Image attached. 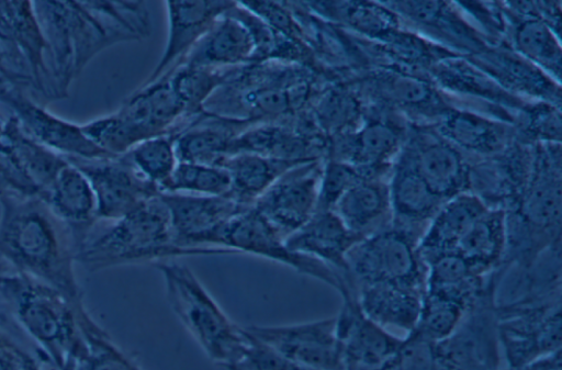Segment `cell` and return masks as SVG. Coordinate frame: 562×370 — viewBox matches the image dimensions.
<instances>
[{
  "label": "cell",
  "mask_w": 562,
  "mask_h": 370,
  "mask_svg": "<svg viewBox=\"0 0 562 370\" xmlns=\"http://www.w3.org/2000/svg\"><path fill=\"white\" fill-rule=\"evenodd\" d=\"M0 264L83 302L75 265L80 244L37 194L0 198Z\"/></svg>",
  "instance_id": "1"
},
{
  "label": "cell",
  "mask_w": 562,
  "mask_h": 370,
  "mask_svg": "<svg viewBox=\"0 0 562 370\" xmlns=\"http://www.w3.org/2000/svg\"><path fill=\"white\" fill-rule=\"evenodd\" d=\"M33 5L47 45L54 99L68 96L71 81L100 52L139 41L91 1H33Z\"/></svg>",
  "instance_id": "2"
},
{
  "label": "cell",
  "mask_w": 562,
  "mask_h": 370,
  "mask_svg": "<svg viewBox=\"0 0 562 370\" xmlns=\"http://www.w3.org/2000/svg\"><path fill=\"white\" fill-rule=\"evenodd\" d=\"M222 248H183L177 245L169 211L154 197L102 233L88 237L78 249L76 262L88 272L142 262H158L183 256L228 255Z\"/></svg>",
  "instance_id": "3"
},
{
  "label": "cell",
  "mask_w": 562,
  "mask_h": 370,
  "mask_svg": "<svg viewBox=\"0 0 562 370\" xmlns=\"http://www.w3.org/2000/svg\"><path fill=\"white\" fill-rule=\"evenodd\" d=\"M310 82L304 66L247 64L206 101L204 111L251 124L284 121L303 111Z\"/></svg>",
  "instance_id": "4"
},
{
  "label": "cell",
  "mask_w": 562,
  "mask_h": 370,
  "mask_svg": "<svg viewBox=\"0 0 562 370\" xmlns=\"http://www.w3.org/2000/svg\"><path fill=\"white\" fill-rule=\"evenodd\" d=\"M0 299L56 369L69 354L76 357L82 350L77 309L83 302L75 304L63 292L44 282L10 272H0Z\"/></svg>",
  "instance_id": "5"
},
{
  "label": "cell",
  "mask_w": 562,
  "mask_h": 370,
  "mask_svg": "<svg viewBox=\"0 0 562 370\" xmlns=\"http://www.w3.org/2000/svg\"><path fill=\"white\" fill-rule=\"evenodd\" d=\"M175 315L214 363L227 368L244 351L248 335L234 323L187 266L171 259L155 262Z\"/></svg>",
  "instance_id": "6"
},
{
  "label": "cell",
  "mask_w": 562,
  "mask_h": 370,
  "mask_svg": "<svg viewBox=\"0 0 562 370\" xmlns=\"http://www.w3.org/2000/svg\"><path fill=\"white\" fill-rule=\"evenodd\" d=\"M562 289H528L496 303V330L510 369L560 351Z\"/></svg>",
  "instance_id": "7"
},
{
  "label": "cell",
  "mask_w": 562,
  "mask_h": 370,
  "mask_svg": "<svg viewBox=\"0 0 562 370\" xmlns=\"http://www.w3.org/2000/svg\"><path fill=\"white\" fill-rule=\"evenodd\" d=\"M217 246L234 254H250L288 266L328 284L339 295L353 290L349 272L338 271L316 259L290 250L284 238L254 206L228 222L220 235Z\"/></svg>",
  "instance_id": "8"
},
{
  "label": "cell",
  "mask_w": 562,
  "mask_h": 370,
  "mask_svg": "<svg viewBox=\"0 0 562 370\" xmlns=\"http://www.w3.org/2000/svg\"><path fill=\"white\" fill-rule=\"evenodd\" d=\"M0 49L16 87L54 99L47 45L33 1H0Z\"/></svg>",
  "instance_id": "9"
},
{
  "label": "cell",
  "mask_w": 562,
  "mask_h": 370,
  "mask_svg": "<svg viewBox=\"0 0 562 370\" xmlns=\"http://www.w3.org/2000/svg\"><path fill=\"white\" fill-rule=\"evenodd\" d=\"M417 245L408 233L397 229L363 237L347 256L356 288L369 283H400L426 289L427 266Z\"/></svg>",
  "instance_id": "10"
},
{
  "label": "cell",
  "mask_w": 562,
  "mask_h": 370,
  "mask_svg": "<svg viewBox=\"0 0 562 370\" xmlns=\"http://www.w3.org/2000/svg\"><path fill=\"white\" fill-rule=\"evenodd\" d=\"M88 179L97 204V217L114 222L145 201L160 194L126 155L103 159L66 158Z\"/></svg>",
  "instance_id": "11"
},
{
  "label": "cell",
  "mask_w": 562,
  "mask_h": 370,
  "mask_svg": "<svg viewBox=\"0 0 562 370\" xmlns=\"http://www.w3.org/2000/svg\"><path fill=\"white\" fill-rule=\"evenodd\" d=\"M160 198L169 211L177 245L192 249L220 248L217 243L224 227L236 215L251 208L228 194L161 192Z\"/></svg>",
  "instance_id": "12"
},
{
  "label": "cell",
  "mask_w": 562,
  "mask_h": 370,
  "mask_svg": "<svg viewBox=\"0 0 562 370\" xmlns=\"http://www.w3.org/2000/svg\"><path fill=\"white\" fill-rule=\"evenodd\" d=\"M322 168L319 159L294 166L252 205L284 239L316 212Z\"/></svg>",
  "instance_id": "13"
},
{
  "label": "cell",
  "mask_w": 562,
  "mask_h": 370,
  "mask_svg": "<svg viewBox=\"0 0 562 370\" xmlns=\"http://www.w3.org/2000/svg\"><path fill=\"white\" fill-rule=\"evenodd\" d=\"M246 330L283 357L313 370H344L336 317Z\"/></svg>",
  "instance_id": "14"
},
{
  "label": "cell",
  "mask_w": 562,
  "mask_h": 370,
  "mask_svg": "<svg viewBox=\"0 0 562 370\" xmlns=\"http://www.w3.org/2000/svg\"><path fill=\"white\" fill-rule=\"evenodd\" d=\"M335 317L344 370H380L403 343L363 313L358 296L341 299Z\"/></svg>",
  "instance_id": "15"
},
{
  "label": "cell",
  "mask_w": 562,
  "mask_h": 370,
  "mask_svg": "<svg viewBox=\"0 0 562 370\" xmlns=\"http://www.w3.org/2000/svg\"><path fill=\"white\" fill-rule=\"evenodd\" d=\"M10 106L12 115L35 141L65 158H112L82 131L81 125L58 117L27 98L15 87L0 101Z\"/></svg>",
  "instance_id": "16"
},
{
  "label": "cell",
  "mask_w": 562,
  "mask_h": 370,
  "mask_svg": "<svg viewBox=\"0 0 562 370\" xmlns=\"http://www.w3.org/2000/svg\"><path fill=\"white\" fill-rule=\"evenodd\" d=\"M235 1H166L168 33L165 49L142 85H149L178 67L213 23Z\"/></svg>",
  "instance_id": "17"
},
{
  "label": "cell",
  "mask_w": 562,
  "mask_h": 370,
  "mask_svg": "<svg viewBox=\"0 0 562 370\" xmlns=\"http://www.w3.org/2000/svg\"><path fill=\"white\" fill-rule=\"evenodd\" d=\"M116 112L128 121L144 139L162 134H178L192 119L175 93L168 76L140 85Z\"/></svg>",
  "instance_id": "18"
},
{
  "label": "cell",
  "mask_w": 562,
  "mask_h": 370,
  "mask_svg": "<svg viewBox=\"0 0 562 370\" xmlns=\"http://www.w3.org/2000/svg\"><path fill=\"white\" fill-rule=\"evenodd\" d=\"M363 237L350 232L333 211H316L284 239L286 247L338 271L349 272L347 256Z\"/></svg>",
  "instance_id": "19"
},
{
  "label": "cell",
  "mask_w": 562,
  "mask_h": 370,
  "mask_svg": "<svg viewBox=\"0 0 562 370\" xmlns=\"http://www.w3.org/2000/svg\"><path fill=\"white\" fill-rule=\"evenodd\" d=\"M40 197L81 246L98 221L95 198L87 177L67 160Z\"/></svg>",
  "instance_id": "20"
},
{
  "label": "cell",
  "mask_w": 562,
  "mask_h": 370,
  "mask_svg": "<svg viewBox=\"0 0 562 370\" xmlns=\"http://www.w3.org/2000/svg\"><path fill=\"white\" fill-rule=\"evenodd\" d=\"M250 125L203 111L176 135L178 161L218 166L235 137Z\"/></svg>",
  "instance_id": "21"
},
{
  "label": "cell",
  "mask_w": 562,
  "mask_h": 370,
  "mask_svg": "<svg viewBox=\"0 0 562 370\" xmlns=\"http://www.w3.org/2000/svg\"><path fill=\"white\" fill-rule=\"evenodd\" d=\"M240 153L297 161L318 159L315 142L296 128L293 117L248 126L232 142L228 156Z\"/></svg>",
  "instance_id": "22"
},
{
  "label": "cell",
  "mask_w": 562,
  "mask_h": 370,
  "mask_svg": "<svg viewBox=\"0 0 562 370\" xmlns=\"http://www.w3.org/2000/svg\"><path fill=\"white\" fill-rule=\"evenodd\" d=\"M254 51L249 31L227 11L213 23L181 64L211 68L238 67L250 63Z\"/></svg>",
  "instance_id": "23"
},
{
  "label": "cell",
  "mask_w": 562,
  "mask_h": 370,
  "mask_svg": "<svg viewBox=\"0 0 562 370\" xmlns=\"http://www.w3.org/2000/svg\"><path fill=\"white\" fill-rule=\"evenodd\" d=\"M426 289L400 283H369L357 287L363 313L380 326L409 333L416 326Z\"/></svg>",
  "instance_id": "24"
},
{
  "label": "cell",
  "mask_w": 562,
  "mask_h": 370,
  "mask_svg": "<svg viewBox=\"0 0 562 370\" xmlns=\"http://www.w3.org/2000/svg\"><path fill=\"white\" fill-rule=\"evenodd\" d=\"M0 150L40 195L53 181L67 159L30 136L11 115L3 122Z\"/></svg>",
  "instance_id": "25"
},
{
  "label": "cell",
  "mask_w": 562,
  "mask_h": 370,
  "mask_svg": "<svg viewBox=\"0 0 562 370\" xmlns=\"http://www.w3.org/2000/svg\"><path fill=\"white\" fill-rule=\"evenodd\" d=\"M486 209L484 202L473 194L460 193L447 200L418 242V251L425 264L439 255L454 253L461 237Z\"/></svg>",
  "instance_id": "26"
},
{
  "label": "cell",
  "mask_w": 562,
  "mask_h": 370,
  "mask_svg": "<svg viewBox=\"0 0 562 370\" xmlns=\"http://www.w3.org/2000/svg\"><path fill=\"white\" fill-rule=\"evenodd\" d=\"M506 233L504 211L486 209L461 237L456 253L474 273L487 277L505 267Z\"/></svg>",
  "instance_id": "27"
},
{
  "label": "cell",
  "mask_w": 562,
  "mask_h": 370,
  "mask_svg": "<svg viewBox=\"0 0 562 370\" xmlns=\"http://www.w3.org/2000/svg\"><path fill=\"white\" fill-rule=\"evenodd\" d=\"M303 162L306 161L240 153L225 157L218 166L229 175L228 195L246 206H252L284 172Z\"/></svg>",
  "instance_id": "28"
},
{
  "label": "cell",
  "mask_w": 562,
  "mask_h": 370,
  "mask_svg": "<svg viewBox=\"0 0 562 370\" xmlns=\"http://www.w3.org/2000/svg\"><path fill=\"white\" fill-rule=\"evenodd\" d=\"M426 292L458 303L467 311L484 294L488 277L474 273L454 251L439 255L428 262Z\"/></svg>",
  "instance_id": "29"
},
{
  "label": "cell",
  "mask_w": 562,
  "mask_h": 370,
  "mask_svg": "<svg viewBox=\"0 0 562 370\" xmlns=\"http://www.w3.org/2000/svg\"><path fill=\"white\" fill-rule=\"evenodd\" d=\"M83 349L76 356V370H143L90 315L85 303L77 309Z\"/></svg>",
  "instance_id": "30"
},
{
  "label": "cell",
  "mask_w": 562,
  "mask_h": 370,
  "mask_svg": "<svg viewBox=\"0 0 562 370\" xmlns=\"http://www.w3.org/2000/svg\"><path fill=\"white\" fill-rule=\"evenodd\" d=\"M389 202V190L373 178H364L339 198L333 212L350 232L364 237L366 231L384 214Z\"/></svg>",
  "instance_id": "31"
},
{
  "label": "cell",
  "mask_w": 562,
  "mask_h": 370,
  "mask_svg": "<svg viewBox=\"0 0 562 370\" xmlns=\"http://www.w3.org/2000/svg\"><path fill=\"white\" fill-rule=\"evenodd\" d=\"M240 67L211 68L181 64L165 76H168L187 116L193 119L204 111V105L211 96L226 83Z\"/></svg>",
  "instance_id": "32"
},
{
  "label": "cell",
  "mask_w": 562,
  "mask_h": 370,
  "mask_svg": "<svg viewBox=\"0 0 562 370\" xmlns=\"http://www.w3.org/2000/svg\"><path fill=\"white\" fill-rule=\"evenodd\" d=\"M411 166L429 189L443 201L462 193L468 183L460 157L445 145L424 148Z\"/></svg>",
  "instance_id": "33"
},
{
  "label": "cell",
  "mask_w": 562,
  "mask_h": 370,
  "mask_svg": "<svg viewBox=\"0 0 562 370\" xmlns=\"http://www.w3.org/2000/svg\"><path fill=\"white\" fill-rule=\"evenodd\" d=\"M389 197L394 212L402 218L414 222L434 217L445 203L411 165H404L395 171Z\"/></svg>",
  "instance_id": "34"
},
{
  "label": "cell",
  "mask_w": 562,
  "mask_h": 370,
  "mask_svg": "<svg viewBox=\"0 0 562 370\" xmlns=\"http://www.w3.org/2000/svg\"><path fill=\"white\" fill-rule=\"evenodd\" d=\"M176 135L148 137L125 154L137 171L156 184L160 192L178 164Z\"/></svg>",
  "instance_id": "35"
},
{
  "label": "cell",
  "mask_w": 562,
  "mask_h": 370,
  "mask_svg": "<svg viewBox=\"0 0 562 370\" xmlns=\"http://www.w3.org/2000/svg\"><path fill=\"white\" fill-rule=\"evenodd\" d=\"M231 178L226 169L216 165L178 161L161 192L194 195H226ZM160 192V193H161Z\"/></svg>",
  "instance_id": "36"
},
{
  "label": "cell",
  "mask_w": 562,
  "mask_h": 370,
  "mask_svg": "<svg viewBox=\"0 0 562 370\" xmlns=\"http://www.w3.org/2000/svg\"><path fill=\"white\" fill-rule=\"evenodd\" d=\"M468 312L450 300L425 291L416 326L409 333L432 341L442 340L457 329Z\"/></svg>",
  "instance_id": "37"
},
{
  "label": "cell",
  "mask_w": 562,
  "mask_h": 370,
  "mask_svg": "<svg viewBox=\"0 0 562 370\" xmlns=\"http://www.w3.org/2000/svg\"><path fill=\"white\" fill-rule=\"evenodd\" d=\"M83 133L113 157L128 153L144 141L140 133L116 111L81 124Z\"/></svg>",
  "instance_id": "38"
},
{
  "label": "cell",
  "mask_w": 562,
  "mask_h": 370,
  "mask_svg": "<svg viewBox=\"0 0 562 370\" xmlns=\"http://www.w3.org/2000/svg\"><path fill=\"white\" fill-rule=\"evenodd\" d=\"M357 147L348 156V165L359 169L366 177L373 178V169L393 150L396 137L384 124H370L364 127L357 141Z\"/></svg>",
  "instance_id": "39"
},
{
  "label": "cell",
  "mask_w": 562,
  "mask_h": 370,
  "mask_svg": "<svg viewBox=\"0 0 562 370\" xmlns=\"http://www.w3.org/2000/svg\"><path fill=\"white\" fill-rule=\"evenodd\" d=\"M519 48L531 59L551 69H559L560 45L551 31L541 22L525 23L517 35Z\"/></svg>",
  "instance_id": "40"
},
{
  "label": "cell",
  "mask_w": 562,
  "mask_h": 370,
  "mask_svg": "<svg viewBox=\"0 0 562 370\" xmlns=\"http://www.w3.org/2000/svg\"><path fill=\"white\" fill-rule=\"evenodd\" d=\"M364 178L367 177L359 169L330 159L322 168L316 211H333L339 198L351 186Z\"/></svg>",
  "instance_id": "41"
},
{
  "label": "cell",
  "mask_w": 562,
  "mask_h": 370,
  "mask_svg": "<svg viewBox=\"0 0 562 370\" xmlns=\"http://www.w3.org/2000/svg\"><path fill=\"white\" fill-rule=\"evenodd\" d=\"M247 335L248 341L244 351L226 370H313L283 357L248 332Z\"/></svg>",
  "instance_id": "42"
},
{
  "label": "cell",
  "mask_w": 562,
  "mask_h": 370,
  "mask_svg": "<svg viewBox=\"0 0 562 370\" xmlns=\"http://www.w3.org/2000/svg\"><path fill=\"white\" fill-rule=\"evenodd\" d=\"M447 134L458 143L472 148H483L492 141L488 124L471 115H456L447 123Z\"/></svg>",
  "instance_id": "43"
},
{
  "label": "cell",
  "mask_w": 562,
  "mask_h": 370,
  "mask_svg": "<svg viewBox=\"0 0 562 370\" xmlns=\"http://www.w3.org/2000/svg\"><path fill=\"white\" fill-rule=\"evenodd\" d=\"M351 101L337 92L323 96L315 106V120L325 130H337L346 123L352 113Z\"/></svg>",
  "instance_id": "44"
},
{
  "label": "cell",
  "mask_w": 562,
  "mask_h": 370,
  "mask_svg": "<svg viewBox=\"0 0 562 370\" xmlns=\"http://www.w3.org/2000/svg\"><path fill=\"white\" fill-rule=\"evenodd\" d=\"M0 370H43L14 340L0 332Z\"/></svg>",
  "instance_id": "45"
},
{
  "label": "cell",
  "mask_w": 562,
  "mask_h": 370,
  "mask_svg": "<svg viewBox=\"0 0 562 370\" xmlns=\"http://www.w3.org/2000/svg\"><path fill=\"white\" fill-rule=\"evenodd\" d=\"M10 193L36 194L32 186L0 150V198Z\"/></svg>",
  "instance_id": "46"
},
{
  "label": "cell",
  "mask_w": 562,
  "mask_h": 370,
  "mask_svg": "<svg viewBox=\"0 0 562 370\" xmlns=\"http://www.w3.org/2000/svg\"><path fill=\"white\" fill-rule=\"evenodd\" d=\"M389 91L394 99L403 102H417L426 96V88L422 82L405 77L392 80Z\"/></svg>",
  "instance_id": "47"
},
{
  "label": "cell",
  "mask_w": 562,
  "mask_h": 370,
  "mask_svg": "<svg viewBox=\"0 0 562 370\" xmlns=\"http://www.w3.org/2000/svg\"><path fill=\"white\" fill-rule=\"evenodd\" d=\"M16 86L0 71V101ZM19 88V87H18Z\"/></svg>",
  "instance_id": "48"
},
{
  "label": "cell",
  "mask_w": 562,
  "mask_h": 370,
  "mask_svg": "<svg viewBox=\"0 0 562 370\" xmlns=\"http://www.w3.org/2000/svg\"><path fill=\"white\" fill-rule=\"evenodd\" d=\"M57 370H76V358L74 354H69L61 366Z\"/></svg>",
  "instance_id": "49"
},
{
  "label": "cell",
  "mask_w": 562,
  "mask_h": 370,
  "mask_svg": "<svg viewBox=\"0 0 562 370\" xmlns=\"http://www.w3.org/2000/svg\"><path fill=\"white\" fill-rule=\"evenodd\" d=\"M0 71L5 75L10 80V75H9V71H8V67H7V63H5V58H4V55L3 53L1 52L0 49ZM12 81V80H11Z\"/></svg>",
  "instance_id": "50"
},
{
  "label": "cell",
  "mask_w": 562,
  "mask_h": 370,
  "mask_svg": "<svg viewBox=\"0 0 562 370\" xmlns=\"http://www.w3.org/2000/svg\"><path fill=\"white\" fill-rule=\"evenodd\" d=\"M2 127H3V122H1V120H0V135H1V132H2Z\"/></svg>",
  "instance_id": "51"
},
{
  "label": "cell",
  "mask_w": 562,
  "mask_h": 370,
  "mask_svg": "<svg viewBox=\"0 0 562 370\" xmlns=\"http://www.w3.org/2000/svg\"><path fill=\"white\" fill-rule=\"evenodd\" d=\"M2 314H3V311H2V309H1V310H0V317L2 316Z\"/></svg>",
  "instance_id": "52"
},
{
  "label": "cell",
  "mask_w": 562,
  "mask_h": 370,
  "mask_svg": "<svg viewBox=\"0 0 562 370\" xmlns=\"http://www.w3.org/2000/svg\"><path fill=\"white\" fill-rule=\"evenodd\" d=\"M4 324L2 322H0V326H3Z\"/></svg>",
  "instance_id": "53"
}]
</instances>
